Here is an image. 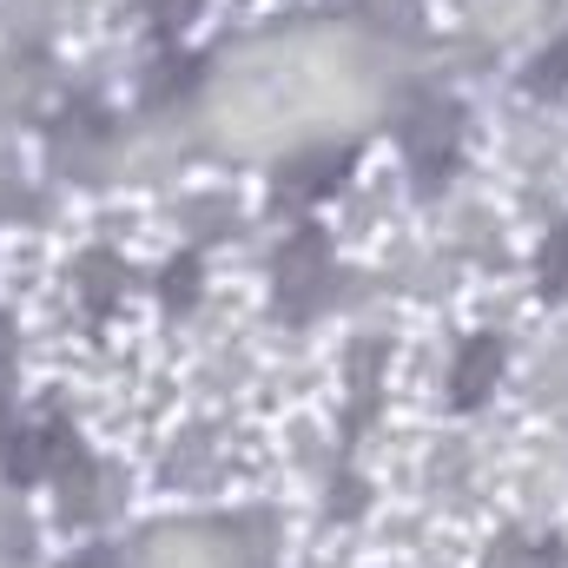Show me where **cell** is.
<instances>
[{
	"label": "cell",
	"instance_id": "obj_1",
	"mask_svg": "<svg viewBox=\"0 0 568 568\" xmlns=\"http://www.w3.org/2000/svg\"><path fill=\"white\" fill-rule=\"evenodd\" d=\"M489 357H496V351L483 344V351H476V357L463 364V397H476V384H483V371H489Z\"/></svg>",
	"mask_w": 568,
	"mask_h": 568
}]
</instances>
